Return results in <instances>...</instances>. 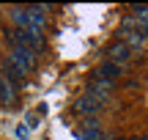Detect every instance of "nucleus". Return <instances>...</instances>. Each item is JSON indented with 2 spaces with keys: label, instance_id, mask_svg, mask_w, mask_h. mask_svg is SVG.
I'll list each match as a JSON object with an SVG mask.
<instances>
[{
  "label": "nucleus",
  "instance_id": "obj_4",
  "mask_svg": "<svg viewBox=\"0 0 148 140\" xmlns=\"http://www.w3.org/2000/svg\"><path fill=\"white\" fill-rule=\"evenodd\" d=\"M88 88H90V91H88L90 96H96V99H99L101 104H104L107 99L112 96V88H115V82H110V80H101V77H93Z\"/></svg>",
  "mask_w": 148,
  "mask_h": 140
},
{
  "label": "nucleus",
  "instance_id": "obj_10",
  "mask_svg": "<svg viewBox=\"0 0 148 140\" xmlns=\"http://www.w3.org/2000/svg\"><path fill=\"white\" fill-rule=\"evenodd\" d=\"M96 77H101V80H110V82H115L118 77H121V66L118 63H112V60H104V63L96 69Z\"/></svg>",
  "mask_w": 148,
  "mask_h": 140
},
{
  "label": "nucleus",
  "instance_id": "obj_2",
  "mask_svg": "<svg viewBox=\"0 0 148 140\" xmlns=\"http://www.w3.org/2000/svg\"><path fill=\"white\" fill-rule=\"evenodd\" d=\"M8 58L14 60L25 74H30V71L36 69V63H38V52H33V49H27V47H11Z\"/></svg>",
  "mask_w": 148,
  "mask_h": 140
},
{
  "label": "nucleus",
  "instance_id": "obj_9",
  "mask_svg": "<svg viewBox=\"0 0 148 140\" xmlns=\"http://www.w3.org/2000/svg\"><path fill=\"white\" fill-rule=\"evenodd\" d=\"M16 99V85L8 80V77L0 71V102H5V104H11Z\"/></svg>",
  "mask_w": 148,
  "mask_h": 140
},
{
  "label": "nucleus",
  "instance_id": "obj_11",
  "mask_svg": "<svg viewBox=\"0 0 148 140\" xmlns=\"http://www.w3.org/2000/svg\"><path fill=\"white\" fill-rule=\"evenodd\" d=\"M11 22H14V27H19V30H27V8H22V5L11 8Z\"/></svg>",
  "mask_w": 148,
  "mask_h": 140
},
{
  "label": "nucleus",
  "instance_id": "obj_13",
  "mask_svg": "<svg viewBox=\"0 0 148 140\" xmlns=\"http://www.w3.org/2000/svg\"><path fill=\"white\" fill-rule=\"evenodd\" d=\"M137 140H145V137H137Z\"/></svg>",
  "mask_w": 148,
  "mask_h": 140
},
{
  "label": "nucleus",
  "instance_id": "obj_12",
  "mask_svg": "<svg viewBox=\"0 0 148 140\" xmlns=\"http://www.w3.org/2000/svg\"><path fill=\"white\" fill-rule=\"evenodd\" d=\"M112 140H121V137H112Z\"/></svg>",
  "mask_w": 148,
  "mask_h": 140
},
{
  "label": "nucleus",
  "instance_id": "obj_3",
  "mask_svg": "<svg viewBox=\"0 0 148 140\" xmlns=\"http://www.w3.org/2000/svg\"><path fill=\"white\" fill-rule=\"evenodd\" d=\"M44 27H47V5H30L27 8V33L41 38Z\"/></svg>",
  "mask_w": 148,
  "mask_h": 140
},
{
  "label": "nucleus",
  "instance_id": "obj_7",
  "mask_svg": "<svg viewBox=\"0 0 148 140\" xmlns=\"http://www.w3.org/2000/svg\"><path fill=\"white\" fill-rule=\"evenodd\" d=\"M3 74H5V77H8V80H11V82H14V85H16V82H25V77H27V74H25V71H22V69H19V66H16V63H14V60H11V58H8V55H5V58H3Z\"/></svg>",
  "mask_w": 148,
  "mask_h": 140
},
{
  "label": "nucleus",
  "instance_id": "obj_8",
  "mask_svg": "<svg viewBox=\"0 0 148 140\" xmlns=\"http://www.w3.org/2000/svg\"><path fill=\"white\" fill-rule=\"evenodd\" d=\"M79 137H82V140H107L104 135H101L99 121H96V118H88V121L82 124V129H79Z\"/></svg>",
  "mask_w": 148,
  "mask_h": 140
},
{
  "label": "nucleus",
  "instance_id": "obj_1",
  "mask_svg": "<svg viewBox=\"0 0 148 140\" xmlns=\"http://www.w3.org/2000/svg\"><path fill=\"white\" fill-rule=\"evenodd\" d=\"M5 38H8L11 47H27V49H33V52H41L44 49V38H36L27 30H19V27H11V30L5 33Z\"/></svg>",
  "mask_w": 148,
  "mask_h": 140
},
{
  "label": "nucleus",
  "instance_id": "obj_5",
  "mask_svg": "<svg viewBox=\"0 0 148 140\" xmlns=\"http://www.w3.org/2000/svg\"><path fill=\"white\" fill-rule=\"evenodd\" d=\"M74 110H77L79 115H88L90 118V115H96L101 110V102L96 96H90V93H85V96H79L77 102H74Z\"/></svg>",
  "mask_w": 148,
  "mask_h": 140
},
{
  "label": "nucleus",
  "instance_id": "obj_6",
  "mask_svg": "<svg viewBox=\"0 0 148 140\" xmlns=\"http://www.w3.org/2000/svg\"><path fill=\"white\" fill-rule=\"evenodd\" d=\"M107 55H110V60H112V63L123 66L126 60H132V55H134V52H132V49H129L123 41H118V44H112V47H110V52H107Z\"/></svg>",
  "mask_w": 148,
  "mask_h": 140
}]
</instances>
